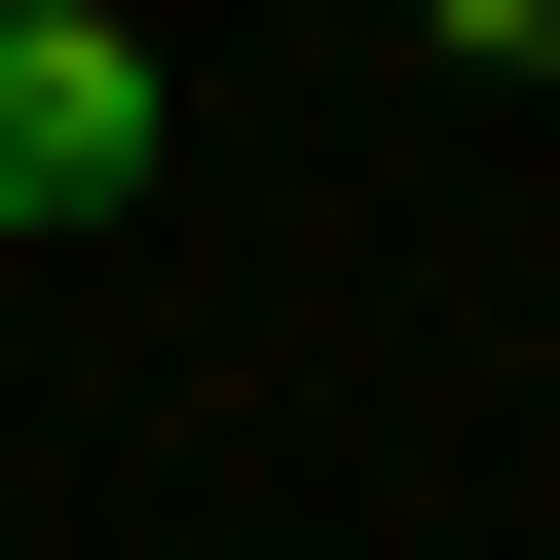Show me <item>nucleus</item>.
Returning a JSON list of instances; mask_svg holds the SVG:
<instances>
[{"mask_svg":"<svg viewBox=\"0 0 560 560\" xmlns=\"http://www.w3.org/2000/svg\"><path fill=\"white\" fill-rule=\"evenodd\" d=\"M150 187V38L113 0H0V224H113Z\"/></svg>","mask_w":560,"mask_h":560,"instance_id":"nucleus-1","label":"nucleus"}]
</instances>
